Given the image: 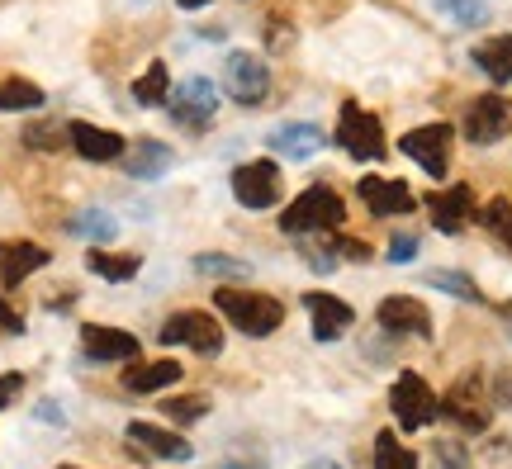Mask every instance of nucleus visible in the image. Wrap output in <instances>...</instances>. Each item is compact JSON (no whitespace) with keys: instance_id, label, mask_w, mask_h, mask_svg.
<instances>
[{"instance_id":"20e7f679","label":"nucleus","mask_w":512,"mask_h":469,"mask_svg":"<svg viewBox=\"0 0 512 469\" xmlns=\"http://www.w3.org/2000/svg\"><path fill=\"white\" fill-rule=\"evenodd\" d=\"M337 143L347 147V157H356V162H380L384 152V124L370 114V109H361L356 100H347L342 105V119H337Z\"/></svg>"},{"instance_id":"f8f14e48","label":"nucleus","mask_w":512,"mask_h":469,"mask_svg":"<svg viewBox=\"0 0 512 469\" xmlns=\"http://www.w3.org/2000/svg\"><path fill=\"white\" fill-rule=\"evenodd\" d=\"M375 318H380L384 332H394V337H432V313L422 308V299H408V294H389L380 308H375Z\"/></svg>"},{"instance_id":"4c0bfd02","label":"nucleus","mask_w":512,"mask_h":469,"mask_svg":"<svg viewBox=\"0 0 512 469\" xmlns=\"http://www.w3.org/2000/svg\"><path fill=\"white\" fill-rule=\"evenodd\" d=\"M0 332H5V337H19V332H24V318H19V308L5 304V294H0Z\"/></svg>"},{"instance_id":"cd10ccee","label":"nucleus","mask_w":512,"mask_h":469,"mask_svg":"<svg viewBox=\"0 0 512 469\" xmlns=\"http://www.w3.org/2000/svg\"><path fill=\"white\" fill-rule=\"evenodd\" d=\"M437 10L460 29H475L489 19V0H437Z\"/></svg>"},{"instance_id":"a19ab883","label":"nucleus","mask_w":512,"mask_h":469,"mask_svg":"<svg viewBox=\"0 0 512 469\" xmlns=\"http://www.w3.org/2000/svg\"><path fill=\"white\" fill-rule=\"evenodd\" d=\"M304 469H342V465H332V460H309Z\"/></svg>"},{"instance_id":"b1692460","label":"nucleus","mask_w":512,"mask_h":469,"mask_svg":"<svg viewBox=\"0 0 512 469\" xmlns=\"http://www.w3.org/2000/svg\"><path fill=\"white\" fill-rule=\"evenodd\" d=\"M133 100L143 109H157L171 100V72H166V62H147V72L133 81Z\"/></svg>"},{"instance_id":"0eeeda50","label":"nucleus","mask_w":512,"mask_h":469,"mask_svg":"<svg viewBox=\"0 0 512 469\" xmlns=\"http://www.w3.org/2000/svg\"><path fill=\"white\" fill-rule=\"evenodd\" d=\"M441 413L456 422L460 432H484L489 427V417H494V408H489V394H484V379L479 375H465L451 389V394L441 398Z\"/></svg>"},{"instance_id":"c756f323","label":"nucleus","mask_w":512,"mask_h":469,"mask_svg":"<svg viewBox=\"0 0 512 469\" xmlns=\"http://www.w3.org/2000/svg\"><path fill=\"white\" fill-rule=\"evenodd\" d=\"M427 285L441 289V294H456V299H465V304H479V289L470 275L460 271H427Z\"/></svg>"},{"instance_id":"412c9836","label":"nucleus","mask_w":512,"mask_h":469,"mask_svg":"<svg viewBox=\"0 0 512 469\" xmlns=\"http://www.w3.org/2000/svg\"><path fill=\"white\" fill-rule=\"evenodd\" d=\"M185 365L176 361H143V365H124V389L128 394H157V389H171L181 379Z\"/></svg>"},{"instance_id":"f3484780","label":"nucleus","mask_w":512,"mask_h":469,"mask_svg":"<svg viewBox=\"0 0 512 469\" xmlns=\"http://www.w3.org/2000/svg\"><path fill=\"white\" fill-rule=\"evenodd\" d=\"M304 308H309L313 337H318V342H337V337H342V332H347V327L356 323L351 304L332 299V294H304Z\"/></svg>"},{"instance_id":"ddd939ff","label":"nucleus","mask_w":512,"mask_h":469,"mask_svg":"<svg viewBox=\"0 0 512 469\" xmlns=\"http://www.w3.org/2000/svg\"><path fill=\"white\" fill-rule=\"evenodd\" d=\"M356 195L366 199V209L375 218H399V214H413V209H418V195L403 181H389V176H361Z\"/></svg>"},{"instance_id":"393cba45","label":"nucleus","mask_w":512,"mask_h":469,"mask_svg":"<svg viewBox=\"0 0 512 469\" xmlns=\"http://www.w3.org/2000/svg\"><path fill=\"white\" fill-rule=\"evenodd\" d=\"M375 469H418V455L403 446L394 432L375 436Z\"/></svg>"},{"instance_id":"f257e3e1","label":"nucleus","mask_w":512,"mask_h":469,"mask_svg":"<svg viewBox=\"0 0 512 469\" xmlns=\"http://www.w3.org/2000/svg\"><path fill=\"white\" fill-rule=\"evenodd\" d=\"M214 299H219V313L228 323L247 332V337H271L275 327L285 323V304L271 299V294H261V289H214Z\"/></svg>"},{"instance_id":"f704fd0d","label":"nucleus","mask_w":512,"mask_h":469,"mask_svg":"<svg viewBox=\"0 0 512 469\" xmlns=\"http://www.w3.org/2000/svg\"><path fill=\"white\" fill-rule=\"evenodd\" d=\"M195 271L200 275H247V266L242 261H228V256H195Z\"/></svg>"},{"instance_id":"37998d69","label":"nucleus","mask_w":512,"mask_h":469,"mask_svg":"<svg viewBox=\"0 0 512 469\" xmlns=\"http://www.w3.org/2000/svg\"><path fill=\"white\" fill-rule=\"evenodd\" d=\"M498 313H503V323H508V332H512V299H508L503 308H498Z\"/></svg>"},{"instance_id":"2f4dec72","label":"nucleus","mask_w":512,"mask_h":469,"mask_svg":"<svg viewBox=\"0 0 512 469\" xmlns=\"http://www.w3.org/2000/svg\"><path fill=\"white\" fill-rule=\"evenodd\" d=\"M162 408H166V417H171V422L190 427V422L209 417V398H204V394H185V398H171V403H162Z\"/></svg>"},{"instance_id":"f03ea898","label":"nucleus","mask_w":512,"mask_h":469,"mask_svg":"<svg viewBox=\"0 0 512 469\" xmlns=\"http://www.w3.org/2000/svg\"><path fill=\"white\" fill-rule=\"evenodd\" d=\"M342 218H347V204H342V195H337L332 185H309V190H304V195H299L290 209L280 214V228H285L290 237L332 233V228H342Z\"/></svg>"},{"instance_id":"2eb2a0df","label":"nucleus","mask_w":512,"mask_h":469,"mask_svg":"<svg viewBox=\"0 0 512 469\" xmlns=\"http://www.w3.org/2000/svg\"><path fill=\"white\" fill-rule=\"evenodd\" d=\"M67 143H72L86 162H119L128 147L114 128H95V124H86V119H72V124H67Z\"/></svg>"},{"instance_id":"4468645a","label":"nucleus","mask_w":512,"mask_h":469,"mask_svg":"<svg viewBox=\"0 0 512 469\" xmlns=\"http://www.w3.org/2000/svg\"><path fill=\"white\" fill-rule=\"evenodd\" d=\"M214 109H219V91H214V81H204V76H185L181 91H176V105H171V119L181 128H204L214 119Z\"/></svg>"},{"instance_id":"aec40b11","label":"nucleus","mask_w":512,"mask_h":469,"mask_svg":"<svg viewBox=\"0 0 512 469\" xmlns=\"http://www.w3.org/2000/svg\"><path fill=\"white\" fill-rule=\"evenodd\" d=\"M43 266H48V252L38 242H5L0 247V285H19Z\"/></svg>"},{"instance_id":"9b49d317","label":"nucleus","mask_w":512,"mask_h":469,"mask_svg":"<svg viewBox=\"0 0 512 469\" xmlns=\"http://www.w3.org/2000/svg\"><path fill=\"white\" fill-rule=\"evenodd\" d=\"M81 351H86V361H95V365H114V361H138V351H143V346H138L133 332L86 323L81 327Z\"/></svg>"},{"instance_id":"5701e85b","label":"nucleus","mask_w":512,"mask_h":469,"mask_svg":"<svg viewBox=\"0 0 512 469\" xmlns=\"http://www.w3.org/2000/svg\"><path fill=\"white\" fill-rule=\"evenodd\" d=\"M171 162H176V152H171V147L143 138V143L133 147V157H128V176H133V181H157V176L171 171Z\"/></svg>"},{"instance_id":"39448f33","label":"nucleus","mask_w":512,"mask_h":469,"mask_svg":"<svg viewBox=\"0 0 512 469\" xmlns=\"http://www.w3.org/2000/svg\"><path fill=\"white\" fill-rule=\"evenodd\" d=\"M403 157H413V162L432 176V181H441L446 171H451V147H456V128L451 124H422L413 128V133H403Z\"/></svg>"},{"instance_id":"6ab92c4d","label":"nucleus","mask_w":512,"mask_h":469,"mask_svg":"<svg viewBox=\"0 0 512 469\" xmlns=\"http://www.w3.org/2000/svg\"><path fill=\"white\" fill-rule=\"evenodd\" d=\"M128 441L143 455H157V460H190V441H181L166 427H152V422H128Z\"/></svg>"},{"instance_id":"9d476101","label":"nucleus","mask_w":512,"mask_h":469,"mask_svg":"<svg viewBox=\"0 0 512 469\" xmlns=\"http://www.w3.org/2000/svg\"><path fill=\"white\" fill-rule=\"evenodd\" d=\"M508 124H512V109L503 95H479L475 105L465 109V138L475 147H489L498 138H508Z\"/></svg>"},{"instance_id":"7ed1b4c3","label":"nucleus","mask_w":512,"mask_h":469,"mask_svg":"<svg viewBox=\"0 0 512 469\" xmlns=\"http://www.w3.org/2000/svg\"><path fill=\"white\" fill-rule=\"evenodd\" d=\"M389 408H394V422H399L403 432H422L427 422H437L441 417V403L437 394L427 389V379L413 375V370H403L394 379V389H389Z\"/></svg>"},{"instance_id":"dca6fc26","label":"nucleus","mask_w":512,"mask_h":469,"mask_svg":"<svg viewBox=\"0 0 512 469\" xmlns=\"http://www.w3.org/2000/svg\"><path fill=\"white\" fill-rule=\"evenodd\" d=\"M427 214L437 223V233H460L470 214H475V195H470V185H451V190H437V195H427Z\"/></svg>"},{"instance_id":"473e14b6","label":"nucleus","mask_w":512,"mask_h":469,"mask_svg":"<svg viewBox=\"0 0 512 469\" xmlns=\"http://www.w3.org/2000/svg\"><path fill=\"white\" fill-rule=\"evenodd\" d=\"M62 138H67V124L57 128V124H34V128H24V143L38 147V152H53V147H62Z\"/></svg>"},{"instance_id":"a211bd4d","label":"nucleus","mask_w":512,"mask_h":469,"mask_svg":"<svg viewBox=\"0 0 512 469\" xmlns=\"http://www.w3.org/2000/svg\"><path fill=\"white\" fill-rule=\"evenodd\" d=\"M323 143H328V138H323V128L318 124H280V128H271V138H266V147L280 152V157H290V162L313 157Z\"/></svg>"},{"instance_id":"72a5a7b5","label":"nucleus","mask_w":512,"mask_h":469,"mask_svg":"<svg viewBox=\"0 0 512 469\" xmlns=\"http://www.w3.org/2000/svg\"><path fill=\"white\" fill-rule=\"evenodd\" d=\"M432 469H470L465 446H460V441H437V446H432Z\"/></svg>"},{"instance_id":"a878e982","label":"nucleus","mask_w":512,"mask_h":469,"mask_svg":"<svg viewBox=\"0 0 512 469\" xmlns=\"http://www.w3.org/2000/svg\"><path fill=\"white\" fill-rule=\"evenodd\" d=\"M0 109L5 114H19V109H43V91H38L34 81H5L0 86Z\"/></svg>"},{"instance_id":"ea45409f","label":"nucleus","mask_w":512,"mask_h":469,"mask_svg":"<svg viewBox=\"0 0 512 469\" xmlns=\"http://www.w3.org/2000/svg\"><path fill=\"white\" fill-rule=\"evenodd\" d=\"M494 403H503V408H512V375H503V379H498Z\"/></svg>"},{"instance_id":"79ce46f5","label":"nucleus","mask_w":512,"mask_h":469,"mask_svg":"<svg viewBox=\"0 0 512 469\" xmlns=\"http://www.w3.org/2000/svg\"><path fill=\"white\" fill-rule=\"evenodd\" d=\"M209 0H181V10H204Z\"/></svg>"},{"instance_id":"c9c22d12","label":"nucleus","mask_w":512,"mask_h":469,"mask_svg":"<svg viewBox=\"0 0 512 469\" xmlns=\"http://www.w3.org/2000/svg\"><path fill=\"white\" fill-rule=\"evenodd\" d=\"M413 256H418V237L413 233H399L394 242H389V261H394V266H408Z\"/></svg>"},{"instance_id":"4be33fe9","label":"nucleus","mask_w":512,"mask_h":469,"mask_svg":"<svg viewBox=\"0 0 512 469\" xmlns=\"http://www.w3.org/2000/svg\"><path fill=\"white\" fill-rule=\"evenodd\" d=\"M475 67L494 86H508L512 81V34H494V38H484V43H475Z\"/></svg>"},{"instance_id":"bb28decb","label":"nucleus","mask_w":512,"mask_h":469,"mask_svg":"<svg viewBox=\"0 0 512 469\" xmlns=\"http://www.w3.org/2000/svg\"><path fill=\"white\" fill-rule=\"evenodd\" d=\"M67 233L91 237V242H110V237L119 233V223H114L110 214H100V209H86V214H76L72 223H67Z\"/></svg>"},{"instance_id":"7c9ffc66","label":"nucleus","mask_w":512,"mask_h":469,"mask_svg":"<svg viewBox=\"0 0 512 469\" xmlns=\"http://www.w3.org/2000/svg\"><path fill=\"white\" fill-rule=\"evenodd\" d=\"M479 223H484V228H489L498 242H508V247H512V204L503 195L489 199V204L479 209Z\"/></svg>"},{"instance_id":"e433bc0d","label":"nucleus","mask_w":512,"mask_h":469,"mask_svg":"<svg viewBox=\"0 0 512 469\" xmlns=\"http://www.w3.org/2000/svg\"><path fill=\"white\" fill-rule=\"evenodd\" d=\"M19 394H24V375H15V370H10V375H0V413H5Z\"/></svg>"},{"instance_id":"6e6552de","label":"nucleus","mask_w":512,"mask_h":469,"mask_svg":"<svg viewBox=\"0 0 512 469\" xmlns=\"http://www.w3.org/2000/svg\"><path fill=\"white\" fill-rule=\"evenodd\" d=\"M223 91L233 95L238 105H261L271 91V72L256 53H228L223 62Z\"/></svg>"},{"instance_id":"1a4fd4ad","label":"nucleus","mask_w":512,"mask_h":469,"mask_svg":"<svg viewBox=\"0 0 512 469\" xmlns=\"http://www.w3.org/2000/svg\"><path fill=\"white\" fill-rule=\"evenodd\" d=\"M233 195L242 209H271L280 204V166L275 162H247L233 171Z\"/></svg>"},{"instance_id":"c03bdc74","label":"nucleus","mask_w":512,"mask_h":469,"mask_svg":"<svg viewBox=\"0 0 512 469\" xmlns=\"http://www.w3.org/2000/svg\"><path fill=\"white\" fill-rule=\"evenodd\" d=\"M57 469H76V465H57Z\"/></svg>"},{"instance_id":"423d86ee","label":"nucleus","mask_w":512,"mask_h":469,"mask_svg":"<svg viewBox=\"0 0 512 469\" xmlns=\"http://www.w3.org/2000/svg\"><path fill=\"white\" fill-rule=\"evenodd\" d=\"M162 346H190V351H200V356H214V351H223V332L219 323L209 318V313H200V308H185V313H171L162 323Z\"/></svg>"},{"instance_id":"c85d7f7f","label":"nucleus","mask_w":512,"mask_h":469,"mask_svg":"<svg viewBox=\"0 0 512 469\" xmlns=\"http://www.w3.org/2000/svg\"><path fill=\"white\" fill-rule=\"evenodd\" d=\"M86 266H91L95 275H105V280H133V275H138V256L91 252V256H86Z\"/></svg>"},{"instance_id":"a18cd8bd","label":"nucleus","mask_w":512,"mask_h":469,"mask_svg":"<svg viewBox=\"0 0 512 469\" xmlns=\"http://www.w3.org/2000/svg\"><path fill=\"white\" fill-rule=\"evenodd\" d=\"M223 469H233V465H223Z\"/></svg>"},{"instance_id":"58836bf2","label":"nucleus","mask_w":512,"mask_h":469,"mask_svg":"<svg viewBox=\"0 0 512 469\" xmlns=\"http://www.w3.org/2000/svg\"><path fill=\"white\" fill-rule=\"evenodd\" d=\"M337 252L347 256V261H370V247L366 242H356V237H342V242H337Z\"/></svg>"}]
</instances>
